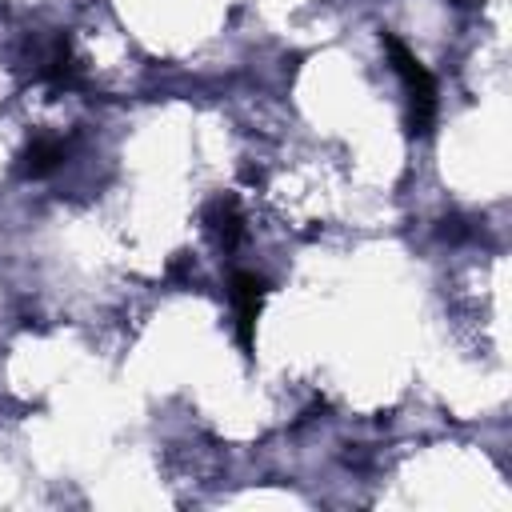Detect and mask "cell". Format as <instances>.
Returning a JSON list of instances; mask_svg holds the SVG:
<instances>
[{
    "mask_svg": "<svg viewBox=\"0 0 512 512\" xmlns=\"http://www.w3.org/2000/svg\"><path fill=\"white\" fill-rule=\"evenodd\" d=\"M388 56H392V68L396 76L404 80V92H408V132L412 136H432V124H436V76L416 60V52L396 36V32H384L380 36Z\"/></svg>",
    "mask_w": 512,
    "mask_h": 512,
    "instance_id": "cell-1",
    "label": "cell"
},
{
    "mask_svg": "<svg viewBox=\"0 0 512 512\" xmlns=\"http://www.w3.org/2000/svg\"><path fill=\"white\" fill-rule=\"evenodd\" d=\"M228 296H232V308H236V344H240L244 356H252V348H256V320H260V308L268 300V280L240 268L228 280Z\"/></svg>",
    "mask_w": 512,
    "mask_h": 512,
    "instance_id": "cell-2",
    "label": "cell"
},
{
    "mask_svg": "<svg viewBox=\"0 0 512 512\" xmlns=\"http://www.w3.org/2000/svg\"><path fill=\"white\" fill-rule=\"evenodd\" d=\"M204 220H208V228H212V236H216V244H220L224 252H232V248L240 244V236H244V216H240V204H236L232 196H216V200L204 208Z\"/></svg>",
    "mask_w": 512,
    "mask_h": 512,
    "instance_id": "cell-3",
    "label": "cell"
},
{
    "mask_svg": "<svg viewBox=\"0 0 512 512\" xmlns=\"http://www.w3.org/2000/svg\"><path fill=\"white\" fill-rule=\"evenodd\" d=\"M60 164H64V144L52 140V136H36V140L20 152V176H28V180H40V176L56 172Z\"/></svg>",
    "mask_w": 512,
    "mask_h": 512,
    "instance_id": "cell-4",
    "label": "cell"
}]
</instances>
